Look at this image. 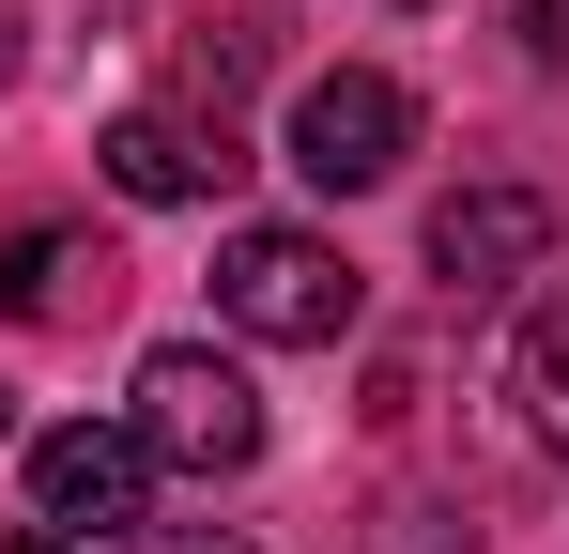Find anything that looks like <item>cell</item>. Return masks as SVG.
I'll return each instance as SVG.
<instances>
[{
	"instance_id": "9c48e42d",
	"label": "cell",
	"mask_w": 569,
	"mask_h": 554,
	"mask_svg": "<svg viewBox=\"0 0 569 554\" xmlns=\"http://www.w3.org/2000/svg\"><path fill=\"white\" fill-rule=\"evenodd\" d=\"M370 554H462V524H447V508H385V540Z\"/></svg>"
},
{
	"instance_id": "5bb4252c",
	"label": "cell",
	"mask_w": 569,
	"mask_h": 554,
	"mask_svg": "<svg viewBox=\"0 0 569 554\" xmlns=\"http://www.w3.org/2000/svg\"><path fill=\"white\" fill-rule=\"evenodd\" d=\"M0 92H16V31H0Z\"/></svg>"
},
{
	"instance_id": "5b68a950",
	"label": "cell",
	"mask_w": 569,
	"mask_h": 554,
	"mask_svg": "<svg viewBox=\"0 0 569 554\" xmlns=\"http://www.w3.org/2000/svg\"><path fill=\"white\" fill-rule=\"evenodd\" d=\"M231 170H247L231 108H123L108 123V185L123 200H231Z\"/></svg>"
},
{
	"instance_id": "7a4b0ae2",
	"label": "cell",
	"mask_w": 569,
	"mask_h": 554,
	"mask_svg": "<svg viewBox=\"0 0 569 554\" xmlns=\"http://www.w3.org/2000/svg\"><path fill=\"white\" fill-rule=\"evenodd\" d=\"M123 432H139L154 477H247V462H262V385L216 355V339H170V355H139Z\"/></svg>"
},
{
	"instance_id": "6da1fadb",
	"label": "cell",
	"mask_w": 569,
	"mask_h": 554,
	"mask_svg": "<svg viewBox=\"0 0 569 554\" xmlns=\"http://www.w3.org/2000/svg\"><path fill=\"white\" fill-rule=\"evenodd\" d=\"M216 308H231V339H278V355H339L355 339V308H370V277L339 263L323 231H231L216 247Z\"/></svg>"
},
{
	"instance_id": "8992f818",
	"label": "cell",
	"mask_w": 569,
	"mask_h": 554,
	"mask_svg": "<svg viewBox=\"0 0 569 554\" xmlns=\"http://www.w3.org/2000/svg\"><path fill=\"white\" fill-rule=\"evenodd\" d=\"M539 263H555V200H539V185L431 200V277H447V293H492V277H539Z\"/></svg>"
},
{
	"instance_id": "4fadbf2b",
	"label": "cell",
	"mask_w": 569,
	"mask_h": 554,
	"mask_svg": "<svg viewBox=\"0 0 569 554\" xmlns=\"http://www.w3.org/2000/svg\"><path fill=\"white\" fill-rule=\"evenodd\" d=\"M0 447H16V385H0Z\"/></svg>"
},
{
	"instance_id": "8fae6325",
	"label": "cell",
	"mask_w": 569,
	"mask_h": 554,
	"mask_svg": "<svg viewBox=\"0 0 569 554\" xmlns=\"http://www.w3.org/2000/svg\"><path fill=\"white\" fill-rule=\"evenodd\" d=\"M0 554H78V540H47V524H16V540H0Z\"/></svg>"
},
{
	"instance_id": "7c38bea8",
	"label": "cell",
	"mask_w": 569,
	"mask_h": 554,
	"mask_svg": "<svg viewBox=\"0 0 569 554\" xmlns=\"http://www.w3.org/2000/svg\"><path fill=\"white\" fill-rule=\"evenodd\" d=\"M139 554H247V540H139Z\"/></svg>"
},
{
	"instance_id": "ba28073f",
	"label": "cell",
	"mask_w": 569,
	"mask_h": 554,
	"mask_svg": "<svg viewBox=\"0 0 569 554\" xmlns=\"http://www.w3.org/2000/svg\"><path fill=\"white\" fill-rule=\"evenodd\" d=\"M523 416H539V447H569V277L539 293V324H523Z\"/></svg>"
},
{
	"instance_id": "52a82bcc",
	"label": "cell",
	"mask_w": 569,
	"mask_h": 554,
	"mask_svg": "<svg viewBox=\"0 0 569 554\" xmlns=\"http://www.w3.org/2000/svg\"><path fill=\"white\" fill-rule=\"evenodd\" d=\"M0 308H16V324H108V308H123V247L31 216V231H0Z\"/></svg>"
},
{
	"instance_id": "3957f363",
	"label": "cell",
	"mask_w": 569,
	"mask_h": 554,
	"mask_svg": "<svg viewBox=\"0 0 569 554\" xmlns=\"http://www.w3.org/2000/svg\"><path fill=\"white\" fill-rule=\"evenodd\" d=\"M139 493H154V462L123 416H62V432H31V524L47 540H139Z\"/></svg>"
},
{
	"instance_id": "30bf717a",
	"label": "cell",
	"mask_w": 569,
	"mask_h": 554,
	"mask_svg": "<svg viewBox=\"0 0 569 554\" xmlns=\"http://www.w3.org/2000/svg\"><path fill=\"white\" fill-rule=\"evenodd\" d=\"M508 16H523V47H539V62H569V0H508Z\"/></svg>"
},
{
	"instance_id": "277c9868",
	"label": "cell",
	"mask_w": 569,
	"mask_h": 554,
	"mask_svg": "<svg viewBox=\"0 0 569 554\" xmlns=\"http://www.w3.org/2000/svg\"><path fill=\"white\" fill-rule=\"evenodd\" d=\"M400 155H416V92H400V78L339 62V78H308V92H292V170L323 185V200H370Z\"/></svg>"
}]
</instances>
